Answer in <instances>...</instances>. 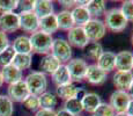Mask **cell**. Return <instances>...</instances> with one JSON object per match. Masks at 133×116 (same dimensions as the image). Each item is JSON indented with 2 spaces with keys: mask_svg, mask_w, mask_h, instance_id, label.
I'll return each mask as SVG.
<instances>
[{
  "mask_svg": "<svg viewBox=\"0 0 133 116\" xmlns=\"http://www.w3.org/2000/svg\"><path fill=\"white\" fill-rule=\"evenodd\" d=\"M30 94L39 96L48 88V78L41 71H32L23 79Z\"/></svg>",
  "mask_w": 133,
  "mask_h": 116,
  "instance_id": "6da1fadb",
  "label": "cell"
},
{
  "mask_svg": "<svg viewBox=\"0 0 133 116\" xmlns=\"http://www.w3.org/2000/svg\"><path fill=\"white\" fill-rule=\"evenodd\" d=\"M104 25H105L107 29L111 30L114 33H121L123 30L126 29L127 27V20L124 17L121 9L114 7V8L109 9L104 14Z\"/></svg>",
  "mask_w": 133,
  "mask_h": 116,
  "instance_id": "7a4b0ae2",
  "label": "cell"
},
{
  "mask_svg": "<svg viewBox=\"0 0 133 116\" xmlns=\"http://www.w3.org/2000/svg\"><path fill=\"white\" fill-rule=\"evenodd\" d=\"M30 43H31L32 52L39 53V55H48L51 51V46H52L53 37L52 35L45 34V33L37 30V32L32 33L29 36Z\"/></svg>",
  "mask_w": 133,
  "mask_h": 116,
  "instance_id": "3957f363",
  "label": "cell"
},
{
  "mask_svg": "<svg viewBox=\"0 0 133 116\" xmlns=\"http://www.w3.org/2000/svg\"><path fill=\"white\" fill-rule=\"evenodd\" d=\"M51 55H53L60 62V64H67L68 62L72 59V46L70 45V43L64 38H53L52 46H51Z\"/></svg>",
  "mask_w": 133,
  "mask_h": 116,
  "instance_id": "277c9868",
  "label": "cell"
},
{
  "mask_svg": "<svg viewBox=\"0 0 133 116\" xmlns=\"http://www.w3.org/2000/svg\"><path fill=\"white\" fill-rule=\"evenodd\" d=\"M85 33L88 37L89 42H98L99 40L105 36L107 27L104 22L99 19H90L88 22L83 26Z\"/></svg>",
  "mask_w": 133,
  "mask_h": 116,
  "instance_id": "5b68a950",
  "label": "cell"
},
{
  "mask_svg": "<svg viewBox=\"0 0 133 116\" xmlns=\"http://www.w3.org/2000/svg\"><path fill=\"white\" fill-rule=\"evenodd\" d=\"M86 93H87V91L85 88H80V87H78L76 85H74L73 82L63 85V86H58L57 89H56V95H57V97H60L64 101L70 100V99H75V97L81 100L85 96Z\"/></svg>",
  "mask_w": 133,
  "mask_h": 116,
  "instance_id": "8992f818",
  "label": "cell"
},
{
  "mask_svg": "<svg viewBox=\"0 0 133 116\" xmlns=\"http://www.w3.org/2000/svg\"><path fill=\"white\" fill-rule=\"evenodd\" d=\"M29 94L30 93L28 91V87H27V85H25L24 80L17 81V82H15V84H12V85L7 86V94L6 95L13 102L22 103Z\"/></svg>",
  "mask_w": 133,
  "mask_h": 116,
  "instance_id": "52a82bcc",
  "label": "cell"
},
{
  "mask_svg": "<svg viewBox=\"0 0 133 116\" xmlns=\"http://www.w3.org/2000/svg\"><path fill=\"white\" fill-rule=\"evenodd\" d=\"M20 29L19 14L15 12L0 14V32L5 34L14 33Z\"/></svg>",
  "mask_w": 133,
  "mask_h": 116,
  "instance_id": "ba28073f",
  "label": "cell"
},
{
  "mask_svg": "<svg viewBox=\"0 0 133 116\" xmlns=\"http://www.w3.org/2000/svg\"><path fill=\"white\" fill-rule=\"evenodd\" d=\"M67 70L71 74L72 80L75 81H81L82 79H85L86 71L88 68V64L85 59L82 58H73L66 64Z\"/></svg>",
  "mask_w": 133,
  "mask_h": 116,
  "instance_id": "9c48e42d",
  "label": "cell"
},
{
  "mask_svg": "<svg viewBox=\"0 0 133 116\" xmlns=\"http://www.w3.org/2000/svg\"><path fill=\"white\" fill-rule=\"evenodd\" d=\"M130 100H131V96H130L129 92L116 89L110 95L109 105L112 107L115 113H125Z\"/></svg>",
  "mask_w": 133,
  "mask_h": 116,
  "instance_id": "30bf717a",
  "label": "cell"
},
{
  "mask_svg": "<svg viewBox=\"0 0 133 116\" xmlns=\"http://www.w3.org/2000/svg\"><path fill=\"white\" fill-rule=\"evenodd\" d=\"M67 42L71 46H75L79 49H85L89 43V40L87 37L83 27H76L74 26L72 29L67 32Z\"/></svg>",
  "mask_w": 133,
  "mask_h": 116,
  "instance_id": "8fae6325",
  "label": "cell"
},
{
  "mask_svg": "<svg viewBox=\"0 0 133 116\" xmlns=\"http://www.w3.org/2000/svg\"><path fill=\"white\" fill-rule=\"evenodd\" d=\"M20 29L24 33H32L37 32L39 28V17L34 12L28 13H20Z\"/></svg>",
  "mask_w": 133,
  "mask_h": 116,
  "instance_id": "7c38bea8",
  "label": "cell"
},
{
  "mask_svg": "<svg viewBox=\"0 0 133 116\" xmlns=\"http://www.w3.org/2000/svg\"><path fill=\"white\" fill-rule=\"evenodd\" d=\"M107 77H108V73L102 71L96 64H91L87 68L85 79L91 85H102L105 82Z\"/></svg>",
  "mask_w": 133,
  "mask_h": 116,
  "instance_id": "4fadbf2b",
  "label": "cell"
},
{
  "mask_svg": "<svg viewBox=\"0 0 133 116\" xmlns=\"http://www.w3.org/2000/svg\"><path fill=\"white\" fill-rule=\"evenodd\" d=\"M133 81V73L132 71L126 72V71H116L112 78L115 87L118 91H125L127 92Z\"/></svg>",
  "mask_w": 133,
  "mask_h": 116,
  "instance_id": "5bb4252c",
  "label": "cell"
},
{
  "mask_svg": "<svg viewBox=\"0 0 133 116\" xmlns=\"http://www.w3.org/2000/svg\"><path fill=\"white\" fill-rule=\"evenodd\" d=\"M2 74V79H4V84L12 85L17 81L23 80V72L16 69L14 65H7L5 68L0 69Z\"/></svg>",
  "mask_w": 133,
  "mask_h": 116,
  "instance_id": "9a60e30c",
  "label": "cell"
},
{
  "mask_svg": "<svg viewBox=\"0 0 133 116\" xmlns=\"http://www.w3.org/2000/svg\"><path fill=\"white\" fill-rule=\"evenodd\" d=\"M116 69L117 71L130 72L133 70V52L131 51H121L116 55Z\"/></svg>",
  "mask_w": 133,
  "mask_h": 116,
  "instance_id": "2e32d148",
  "label": "cell"
},
{
  "mask_svg": "<svg viewBox=\"0 0 133 116\" xmlns=\"http://www.w3.org/2000/svg\"><path fill=\"white\" fill-rule=\"evenodd\" d=\"M97 66L105 73L114 71L116 69V53L111 51H103L97 59Z\"/></svg>",
  "mask_w": 133,
  "mask_h": 116,
  "instance_id": "e0dca14e",
  "label": "cell"
},
{
  "mask_svg": "<svg viewBox=\"0 0 133 116\" xmlns=\"http://www.w3.org/2000/svg\"><path fill=\"white\" fill-rule=\"evenodd\" d=\"M11 46L15 53H23V55H30L32 53L31 43H30V38L27 35H20L14 38L12 42Z\"/></svg>",
  "mask_w": 133,
  "mask_h": 116,
  "instance_id": "ac0fdd59",
  "label": "cell"
},
{
  "mask_svg": "<svg viewBox=\"0 0 133 116\" xmlns=\"http://www.w3.org/2000/svg\"><path fill=\"white\" fill-rule=\"evenodd\" d=\"M60 65H61L60 62L58 60L55 56L51 55V53H48V55L43 56L42 59H41L39 70L42 73H44L45 76H46V74H52Z\"/></svg>",
  "mask_w": 133,
  "mask_h": 116,
  "instance_id": "d6986e66",
  "label": "cell"
},
{
  "mask_svg": "<svg viewBox=\"0 0 133 116\" xmlns=\"http://www.w3.org/2000/svg\"><path fill=\"white\" fill-rule=\"evenodd\" d=\"M101 103H102L101 96L94 92H89V93L87 92L85 94V96L81 99L82 109L87 113H91V114H94V112L97 109V107Z\"/></svg>",
  "mask_w": 133,
  "mask_h": 116,
  "instance_id": "ffe728a7",
  "label": "cell"
},
{
  "mask_svg": "<svg viewBox=\"0 0 133 116\" xmlns=\"http://www.w3.org/2000/svg\"><path fill=\"white\" fill-rule=\"evenodd\" d=\"M51 78H52L53 84L57 87L72 82V78H71V74L68 72L66 64H61L59 68L51 74Z\"/></svg>",
  "mask_w": 133,
  "mask_h": 116,
  "instance_id": "44dd1931",
  "label": "cell"
},
{
  "mask_svg": "<svg viewBox=\"0 0 133 116\" xmlns=\"http://www.w3.org/2000/svg\"><path fill=\"white\" fill-rule=\"evenodd\" d=\"M71 14H72L74 26H76V27H83V26L91 19V16L89 15L86 7L78 6V5H75L72 8Z\"/></svg>",
  "mask_w": 133,
  "mask_h": 116,
  "instance_id": "7402d4cb",
  "label": "cell"
},
{
  "mask_svg": "<svg viewBox=\"0 0 133 116\" xmlns=\"http://www.w3.org/2000/svg\"><path fill=\"white\" fill-rule=\"evenodd\" d=\"M55 7L50 0H34V12L39 19L53 14Z\"/></svg>",
  "mask_w": 133,
  "mask_h": 116,
  "instance_id": "603a6c76",
  "label": "cell"
},
{
  "mask_svg": "<svg viewBox=\"0 0 133 116\" xmlns=\"http://www.w3.org/2000/svg\"><path fill=\"white\" fill-rule=\"evenodd\" d=\"M59 28H58V22H57L56 14H51V15H48V16L39 19V28H38V30L45 33V34L52 35Z\"/></svg>",
  "mask_w": 133,
  "mask_h": 116,
  "instance_id": "cb8c5ba5",
  "label": "cell"
},
{
  "mask_svg": "<svg viewBox=\"0 0 133 116\" xmlns=\"http://www.w3.org/2000/svg\"><path fill=\"white\" fill-rule=\"evenodd\" d=\"M86 8L89 15L91 16V19H98L99 16L104 15L107 12L105 1H103V0H91L88 2Z\"/></svg>",
  "mask_w": 133,
  "mask_h": 116,
  "instance_id": "d4e9b609",
  "label": "cell"
},
{
  "mask_svg": "<svg viewBox=\"0 0 133 116\" xmlns=\"http://www.w3.org/2000/svg\"><path fill=\"white\" fill-rule=\"evenodd\" d=\"M56 16H57L58 28H59V29L68 32V30L72 29L74 27V22H73V19H72L71 11L64 9V11H60L58 14H56Z\"/></svg>",
  "mask_w": 133,
  "mask_h": 116,
  "instance_id": "484cf974",
  "label": "cell"
},
{
  "mask_svg": "<svg viewBox=\"0 0 133 116\" xmlns=\"http://www.w3.org/2000/svg\"><path fill=\"white\" fill-rule=\"evenodd\" d=\"M32 64V53L30 55H23V53H15L14 59L12 62V65L23 72L24 70L30 69Z\"/></svg>",
  "mask_w": 133,
  "mask_h": 116,
  "instance_id": "4316f807",
  "label": "cell"
},
{
  "mask_svg": "<svg viewBox=\"0 0 133 116\" xmlns=\"http://www.w3.org/2000/svg\"><path fill=\"white\" fill-rule=\"evenodd\" d=\"M39 99V106L43 109H53L55 110V107L58 103V97L56 94L51 92H44L43 94H41L38 96Z\"/></svg>",
  "mask_w": 133,
  "mask_h": 116,
  "instance_id": "83f0119b",
  "label": "cell"
},
{
  "mask_svg": "<svg viewBox=\"0 0 133 116\" xmlns=\"http://www.w3.org/2000/svg\"><path fill=\"white\" fill-rule=\"evenodd\" d=\"M103 52V48L98 42H89L85 48V55L91 60H97Z\"/></svg>",
  "mask_w": 133,
  "mask_h": 116,
  "instance_id": "f1b7e54d",
  "label": "cell"
},
{
  "mask_svg": "<svg viewBox=\"0 0 133 116\" xmlns=\"http://www.w3.org/2000/svg\"><path fill=\"white\" fill-rule=\"evenodd\" d=\"M14 102L7 95H0V116H13Z\"/></svg>",
  "mask_w": 133,
  "mask_h": 116,
  "instance_id": "f546056e",
  "label": "cell"
},
{
  "mask_svg": "<svg viewBox=\"0 0 133 116\" xmlns=\"http://www.w3.org/2000/svg\"><path fill=\"white\" fill-rule=\"evenodd\" d=\"M64 109L67 110L68 113H71L73 116H79L81 113L83 112L82 105H81V100L79 99H70L66 100L64 102Z\"/></svg>",
  "mask_w": 133,
  "mask_h": 116,
  "instance_id": "4dcf8cb0",
  "label": "cell"
},
{
  "mask_svg": "<svg viewBox=\"0 0 133 116\" xmlns=\"http://www.w3.org/2000/svg\"><path fill=\"white\" fill-rule=\"evenodd\" d=\"M22 105H23L24 109H27L28 112L36 113L37 110L41 108V106H39V99H38V96H36V95H32V94L28 95V96L25 97L24 101L22 102Z\"/></svg>",
  "mask_w": 133,
  "mask_h": 116,
  "instance_id": "1f68e13d",
  "label": "cell"
},
{
  "mask_svg": "<svg viewBox=\"0 0 133 116\" xmlns=\"http://www.w3.org/2000/svg\"><path fill=\"white\" fill-rule=\"evenodd\" d=\"M15 56V51L13 50V48L11 45L7 49H5L4 51L0 52V68H5L7 65H11L13 59H14Z\"/></svg>",
  "mask_w": 133,
  "mask_h": 116,
  "instance_id": "d6a6232c",
  "label": "cell"
},
{
  "mask_svg": "<svg viewBox=\"0 0 133 116\" xmlns=\"http://www.w3.org/2000/svg\"><path fill=\"white\" fill-rule=\"evenodd\" d=\"M119 9L123 13L124 17L127 20V22H133V0L123 1Z\"/></svg>",
  "mask_w": 133,
  "mask_h": 116,
  "instance_id": "836d02e7",
  "label": "cell"
},
{
  "mask_svg": "<svg viewBox=\"0 0 133 116\" xmlns=\"http://www.w3.org/2000/svg\"><path fill=\"white\" fill-rule=\"evenodd\" d=\"M17 5H19L17 0H0V14L15 12Z\"/></svg>",
  "mask_w": 133,
  "mask_h": 116,
  "instance_id": "e575fe53",
  "label": "cell"
},
{
  "mask_svg": "<svg viewBox=\"0 0 133 116\" xmlns=\"http://www.w3.org/2000/svg\"><path fill=\"white\" fill-rule=\"evenodd\" d=\"M115 110L112 109V107L109 103L102 102L101 105L97 107V109L94 112L93 116H115Z\"/></svg>",
  "mask_w": 133,
  "mask_h": 116,
  "instance_id": "d590c367",
  "label": "cell"
},
{
  "mask_svg": "<svg viewBox=\"0 0 133 116\" xmlns=\"http://www.w3.org/2000/svg\"><path fill=\"white\" fill-rule=\"evenodd\" d=\"M34 11V1H29V0H23V1H19L17 8L15 13L20 14V13H28Z\"/></svg>",
  "mask_w": 133,
  "mask_h": 116,
  "instance_id": "8d00e7d4",
  "label": "cell"
},
{
  "mask_svg": "<svg viewBox=\"0 0 133 116\" xmlns=\"http://www.w3.org/2000/svg\"><path fill=\"white\" fill-rule=\"evenodd\" d=\"M9 45H11V42H9V38L7 34L0 32V52L4 51L5 49H7Z\"/></svg>",
  "mask_w": 133,
  "mask_h": 116,
  "instance_id": "74e56055",
  "label": "cell"
},
{
  "mask_svg": "<svg viewBox=\"0 0 133 116\" xmlns=\"http://www.w3.org/2000/svg\"><path fill=\"white\" fill-rule=\"evenodd\" d=\"M35 116H56V110L39 108V109L35 113Z\"/></svg>",
  "mask_w": 133,
  "mask_h": 116,
  "instance_id": "f35d334b",
  "label": "cell"
},
{
  "mask_svg": "<svg viewBox=\"0 0 133 116\" xmlns=\"http://www.w3.org/2000/svg\"><path fill=\"white\" fill-rule=\"evenodd\" d=\"M126 113L129 116H133V97H131V100H130L129 105H127V108H126Z\"/></svg>",
  "mask_w": 133,
  "mask_h": 116,
  "instance_id": "ab89813d",
  "label": "cell"
},
{
  "mask_svg": "<svg viewBox=\"0 0 133 116\" xmlns=\"http://www.w3.org/2000/svg\"><path fill=\"white\" fill-rule=\"evenodd\" d=\"M56 116H73V115L71 113H68L67 110H65L64 108H61V109L56 112Z\"/></svg>",
  "mask_w": 133,
  "mask_h": 116,
  "instance_id": "60d3db41",
  "label": "cell"
},
{
  "mask_svg": "<svg viewBox=\"0 0 133 116\" xmlns=\"http://www.w3.org/2000/svg\"><path fill=\"white\" fill-rule=\"evenodd\" d=\"M63 6L67 7V8H73L74 6H75V1H64V0H61V1H59Z\"/></svg>",
  "mask_w": 133,
  "mask_h": 116,
  "instance_id": "b9f144b4",
  "label": "cell"
},
{
  "mask_svg": "<svg viewBox=\"0 0 133 116\" xmlns=\"http://www.w3.org/2000/svg\"><path fill=\"white\" fill-rule=\"evenodd\" d=\"M129 94H130V96L133 97V81H132V84H131V86H130V88H129Z\"/></svg>",
  "mask_w": 133,
  "mask_h": 116,
  "instance_id": "7bdbcfd3",
  "label": "cell"
},
{
  "mask_svg": "<svg viewBox=\"0 0 133 116\" xmlns=\"http://www.w3.org/2000/svg\"><path fill=\"white\" fill-rule=\"evenodd\" d=\"M115 116H129V115H127L126 113H116Z\"/></svg>",
  "mask_w": 133,
  "mask_h": 116,
  "instance_id": "ee69618b",
  "label": "cell"
},
{
  "mask_svg": "<svg viewBox=\"0 0 133 116\" xmlns=\"http://www.w3.org/2000/svg\"><path fill=\"white\" fill-rule=\"evenodd\" d=\"M4 85V79H2V74H1V71H0V87Z\"/></svg>",
  "mask_w": 133,
  "mask_h": 116,
  "instance_id": "f6af8a7d",
  "label": "cell"
},
{
  "mask_svg": "<svg viewBox=\"0 0 133 116\" xmlns=\"http://www.w3.org/2000/svg\"><path fill=\"white\" fill-rule=\"evenodd\" d=\"M131 42H132V45H133V34H132V36H131Z\"/></svg>",
  "mask_w": 133,
  "mask_h": 116,
  "instance_id": "bcb514c9",
  "label": "cell"
},
{
  "mask_svg": "<svg viewBox=\"0 0 133 116\" xmlns=\"http://www.w3.org/2000/svg\"><path fill=\"white\" fill-rule=\"evenodd\" d=\"M79 116H80V115H79Z\"/></svg>",
  "mask_w": 133,
  "mask_h": 116,
  "instance_id": "7dc6e473",
  "label": "cell"
}]
</instances>
